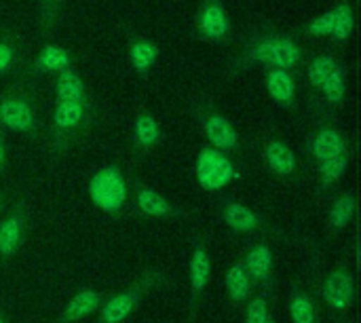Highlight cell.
Segmentation results:
<instances>
[{
    "instance_id": "obj_25",
    "label": "cell",
    "mask_w": 361,
    "mask_h": 323,
    "mask_svg": "<svg viewBox=\"0 0 361 323\" xmlns=\"http://www.w3.org/2000/svg\"><path fill=\"white\" fill-rule=\"evenodd\" d=\"M290 317L294 323H315L317 322V313L315 307L311 303V298L307 294H292L290 298Z\"/></svg>"
},
{
    "instance_id": "obj_1",
    "label": "cell",
    "mask_w": 361,
    "mask_h": 323,
    "mask_svg": "<svg viewBox=\"0 0 361 323\" xmlns=\"http://www.w3.org/2000/svg\"><path fill=\"white\" fill-rule=\"evenodd\" d=\"M89 197L99 209L108 214L118 212L127 199V184L123 173L114 165L99 169L89 182Z\"/></svg>"
},
{
    "instance_id": "obj_12",
    "label": "cell",
    "mask_w": 361,
    "mask_h": 323,
    "mask_svg": "<svg viewBox=\"0 0 361 323\" xmlns=\"http://www.w3.org/2000/svg\"><path fill=\"white\" fill-rule=\"evenodd\" d=\"M267 91L277 104H290L294 99V80L288 70L273 68L267 74Z\"/></svg>"
},
{
    "instance_id": "obj_3",
    "label": "cell",
    "mask_w": 361,
    "mask_h": 323,
    "mask_svg": "<svg viewBox=\"0 0 361 323\" xmlns=\"http://www.w3.org/2000/svg\"><path fill=\"white\" fill-rule=\"evenodd\" d=\"M252 57L256 61H262V63H269L273 68H294L302 53L298 49V44L286 36H269V38H262L260 42L254 44L252 49Z\"/></svg>"
},
{
    "instance_id": "obj_34",
    "label": "cell",
    "mask_w": 361,
    "mask_h": 323,
    "mask_svg": "<svg viewBox=\"0 0 361 323\" xmlns=\"http://www.w3.org/2000/svg\"><path fill=\"white\" fill-rule=\"evenodd\" d=\"M0 323H4V322H2V319H0Z\"/></svg>"
},
{
    "instance_id": "obj_22",
    "label": "cell",
    "mask_w": 361,
    "mask_h": 323,
    "mask_svg": "<svg viewBox=\"0 0 361 323\" xmlns=\"http://www.w3.org/2000/svg\"><path fill=\"white\" fill-rule=\"evenodd\" d=\"M319 89L324 91L326 102H330V104L343 102V97H345V93H347V72H345L341 66H336V68L328 74V78L324 80V85H322Z\"/></svg>"
},
{
    "instance_id": "obj_16",
    "label": "cell",
    "mask_w": 361,
    "mask_h": 323,
    "mask_svg": "<svg viewBox=\"0 0 361 323\" xmlns=\"http://www.w3.org/2000/svg\"><path fill=\"white\" fill-rule=\"evenodd\" d=\"M57 99H70V102H78L85 104V85L80 80V76L66 68L59 72V80H57Z\"/></svg>"
},
{
    "instance_id": "obj_4",
    "label": "cell",
    "mask_w": 361,
    "mask_h": 323,
    "mask_svg": "<svg viewBox=\"0 0 361 323\" xmlns=\"http://www.w3.org/2000/svg\"><path fill=\"white\" fill-rule=\"evenodd\" d=\"M197 25H199V32L207 40H222L231 30L228 15H226V8L222 6V2L220 0H207L199 11Z\"/></svg>"
},
{
    "instance_id": "obj_18",
    "label": "cell",
    "mask_w": 361,
    "mask_h": 323,
    "mask_svg": "<svg viewBox=\"0 0 361 323\" xmlns=\"http://www.w3.org/2000/svg\"><path fill=\"white\" fill-rule=\"evenodd\" d=\"M137 205H140V209L146 214V216H150V218H167V216H171L173 214V209H171V205L165 201V197H161L157 190H152V188H142L140 193H137Z\"/></svg>"
},
{
    "instance_id": "obj_29",
    "label": "cell",
    "mask_w": 361,
    "mask_h": 323,
    "mask_svg": "<svg viewBox=\"0 0 361 323\" xmlns=\"http://www.w3.org/2000/svg\"><path fill=\"white\" fill-rule=\"evenodd\" d=\"M336 66H338V63H336V59H334L332 55H319V57H315V59L311 61V66H309V83H311L313 87H322L324 80L328 78V74H330Z\"/></svg>"
},
{
    "instance_id": "obj_28",
    "label": "cell",
    "mask_w": 361,
    "mask_h": 323,
    "mask_svg": "<svg viewBox=\"0 0 361 323\" xmlns=\"http://www.w3.org/2000/svg\"><path fill=\"white\" fill-rule=\"evenodd\" d=\"M355 19H353V11L349 4H338L334 8V28H332V36L336 40H347L353 32Z\"/></svg>"
},
{
    "instance_id": "obj_32",
    "label": "cell",
    "mask_w": 361,
    "mask_h": 323,
    "mask_svg": "<svg viewBox=\"0 0 361 323\" xmlns=\"http://www.w3.org/2000/svg\"><path fill=\"white\" fill-rule=\"evenodd\" d=\"M11 61H13V51L8 44L0 42V74H4L8 68H11Z\"/></svg>"
},
{
    "instance_id": "obj_11",
    "label": "cell",
    "mask_w": 361,
    "mask_h": 323,
    "mask_svg": "<svg viewBox=\"0 0 361 323\" xmlns=\"http://www.w3.org/2000/svg\"><path fill=\"white\" fill-rule=\"evenodd\" d=\"M269 167L279 176H290L296 169V154L283 142H271L264 150Z\"/></svg>"
},
{
    "instance_id": "obj_8",
    "label": "cell",
    "mask_w": 361,
    "mask_h": 323,
    "mask_svg": "<svg viewBox=\"0 0 361 323\" xmlns=\"http://www.w3.org/2000/svg\"><path fill=\"white\" fill-rule=\"evenodd\" d=\"M345 146L347 144H345V140H343V135L338 131H334V129H322L313 138V142H311V152H313V157L317 161H328V159L345 152L347 150Z\"/></svg>"
},
{
    "instance_id": "obj_23",
    "label": "cell",
    "mask_w": 361,
    "mask_h": 323,
    "mask_svg": "<svg viewBox=\"0 0 361 323\" xmlns=\"http://www.w3.org/2000/svg\"><path fill=\"white\" fill-rule=\"evenodd\" d=\"M38 66L51 72H61L66 68H70V55L66 49L57 47V44H44L40 55H38Z\"/></svg>"
},
{
    "instance_id": "obj_2",
    "label": "cell",
    "mask_w": 361,
    "mask_h": 323,
    "mask_svg": "<svg viewBox=\"0 0 361 323\" xmlns=\"http://www.w3.org/2000/svg\"><path fill=\"white\" fill-rule=\"evenodd\" d=\"M195 173H197L199 184L207 190L224 188L226 184H231L233 180L239 178L231 159L224 152H220L218 148H203L199 152Z\"/></svg>"
},
{
    "instance_id": "obj_33",
    "label": "cell",
    "mask_w": 361,
    "mask_h": 323,
    "mask_svg": "<svg viewBox=\"0 0 361 323\" xmlns=\"http://www.w3.org/2000/svg\"><path fill=\"white\" fill-rule=\"evenodd\" d=\"M2 161H4V144H2V138H0V167H2Z\"/></svg>"
},
{
    "instance_id": "obj_10",
    "label": "cell",
    "mask_w": 361,
    "mask_h": 323,
    "mask_svg": "<svg viewBox=\"0 0 361 323\" xmlns=\"http://www.w3.org/2000/svg\"><path fill=\"white\" fill-rule=\"evenodd\" d=\"M137 292H125L114 296L112 300H108L102 309L99 323H123L133 311L135 303H137Z\"/></svg>"
},
{
    "instance_id": "obj_20",
    "label": "cell",
    "mask_w": 361,
    "mask_h": 323,
    "mask_svg": "<svg viewBox=\"0 0 361 323\" xmlns=\"http://www.w3.org/2000/svg\"><path fill=\"white\" fill-rule=\"evenodd\" d=\"M157 57H159V49H157V44H152L148 40H137L129 49V59H131L133 68L142 74L154 66Z\"/></svg>"
},
{
    "instance_id": "obj_9",
    "label": "cell",
    "mask_w": 361,
    "mask_h": 323,
    "mask_svg": "<svg viewBox=\"0 0 361 323\" xmlns=\"http://www.w3.org/2000/svg\"><path fill=\"white\" fill-rule=\"evenodd\" d=\"M99 294L93 292V290H82L78 292L70 303L68 307L63 309V315H61V322H80L85 317H89L91 313L97 311L99 307Z\"/></svg>"
},
{
    "instance_id": "obj_15",
    "label": "cell",
    "mask_w": 361,
    "mask_h": 323,
    "mask_svg": "<svg viewBox=\"0 0 361 323\" xmlns=\"http://www.w3.org/2000/svg\"><path fill=\"white\" fill-rule=\"evenodd\" d=\"M209 273H212V262L209 256L203 248H197L192 252L190 258V267H188V277H190V288L192 292H201L207 281H209Z\"/></svg>"
},
{
    "instance_id": "obj_35",
    "label": "cell",
    "mask_w": 361,
    "mask_h": 323,
    "mask_svg": "<svg viewBox=\"0 0 361 323\" xmlns=\"http://www.w3.org/2000/svg\"><path fill=\"white\" fill-rule=\"evenodd\" d=\"M267 323H273V322H267Z\"/></svg>"
},
{
    "instance_id": "obj_26",
    "label": "cell",
    "mask_w": 361,
    "mask_h": 323,
    "mask_svg": "<svg viewBox=\"0 0 361 323\" xmlns=\"http://www.w3.org/2000/svg\"><path fill=\"white\" fill-rule=\"evenodd\" d=\"M347 167H349V154H347V150L341 152V154H336V157H332V159H328V161H322L319 173H322L324 184H334V182H338V180L345 176Z\"/></svg>"
},
{
    "instance_id": "obj_17",
    "label": "cell",
    "mask_w": 361,
    "mask_h": 323,
    "mask_svg": "<svg viewBox=\"0 0 361 323\" xmlns=\"http://www.w3.org/2000/svg\"><path fill=\"white\" fill-rule=\"evenodd\" d=\"M85 116V104L70 102V99H57L53 108V123L61 129H72L76 127Z\"/></svg>"
},
{
    "instance_id": "obj_13",
    "label": "cell",
    "mask_w": 361,
    "mask_h": 323,
    "mask_svg": "<svg viewBox=\"0 0 361 323\" xmlns=\"http://www.w3.org/2000/svg\"><path fill=\"white\" fill-rule=\"evenodd\" d=\"M224 222H226L235 233H252V231H256L258 224H260L258 216H256L250 207H245V205H241V203H228V205L224 207Z\"/></svg>"
},
{
    "instance_id": "obj_7",
    "label": "cell",
    "mask_w": 361,
    "mask_h": 323,
    "mask_svg": "<svg viewBox=\"0 0 361 323\" xmlns=\"http://www.w3.org/2000/svg\"><path fill=\"white\" fill-rule=\"evenodd\" d=\"M0 123L13 131H30L34 127V112L21 99H6L0 104Z\"/></svg>"
},
{
    "instance_id": "obj_19",
    "label": "cell",
    "mask_w": 361,
    "mask_h": 323,
    "mask_svg": "<svg viewBox=\"0 0 361 323\" xmlns=\"http://www.w3.org/2000/svg\"><path fill=\"white\" fill-rule=\"evenodd\" d=\"M250 275L243 264H233L226 273V290L235 303H241L250 294Z\"/></svg>"
},
{
    "instance_id": "obj_27",
    "label": "cell",
    "mask_w": 361,
    "mask_h": 323,
    "mask_svg": "<svg viewBox=\"0 0 361 323\" xmlns=\"http://www.w3.org/2000/svg\"><path fill=\"white\" fill-rule=\"evenodd\" d=\"M355 214V197L351 193L343 195L334 205H332V212H330V222L334 228H345L351 218Z\"/></svg>"
},
{
    "instance_id": "obj_30",
    "label": "cell",
    "mask_w": 361,
    "mask_h": 323,
    "mask_svg": "<svg viewBox=\"0 0 361 323\" xmlns=\"http://www.w3.org/2000/svg\"><path fill=\"white\" fill-rule=\"evenodd\" d=\"M332 28H334V8L322 13L319 17H315L309 23V32L315 34V36H330L332 34Z\"/></svg>"
},
{
    "instance_id": "obj_5",
    "label": "cell",
    "mask_w": 361,
    "mask_h": 323,
    "mask_svg": "<svg viewBox=\"0 0 361 323\" xmlns=\"http://www.w3.org/2000/svg\"><path fill=\"white\" fill-rule=\"evenodd\" d=\"M355 294V286H353V277L345 271H334L328 275L324 290H322V298L336 311H345Z\"/></svg>"
},
{
    "instance_id": "obj_31",
    "label": "cell",
    "mask_w": 361,
    "mask_h": 323,
    "mask_svg": "<svg viewBox=\"0 0 361 323\" xmlns=\"http://www.w3.org/2000/svg\"><path fill=\"white\" fill-rule=\"evenodd\" d=\"M269 322V307L264 298H254L247 305V323H267Z\"/></svg>"
},
{
    "instance_id": "obj_6",
    "label": "cell",
    "mask_w": 361,
    "mask_h": 323,
    "mask_svg": "<svg viewBox=\"0 0 361 323\" xmlns=\"http://www.w3.org/2000/svg\"><path fill=\"white\" fill-rule=\"evenodd\" d=\"M203 129H205V138L209 140V144L218 148L220 152H231L237 148V131L224 116L212 114L205 121Z\"/></svg>"
},
{
    "instance_id": "obj_24",
    "label": "cell",
    "mask_w": 361,
    "mask_h": 323,
    "mask_svg": "<svg viewBox=\"0 0 361 323\" xmlns=\"http://www.w3.org/2000/svg\"><path fill=\"white\" fill-rule=\"evenodd\" d=\"M133 135L140 146H152L161 138V127L150 114H140L133 125Z\"/></svg>"
},
{
    "instance_id": "obj_21",
    "label": "cell",
    "mask_w": 361,
    "mask_h": 323,
    "mask_svg": "<svg viewBox=\"0 0 361 323\" xmlns=\"http://www.w3.org/2000/svg\"><path fill=\"white\" fill-rule=\"evenodd\" d=\"M21 241V218L11 216L0 224V256H11Z\"/></svg>"
},
{
    "instance_id": "obj_14",
    "label": "cell",
    "mask_w": 361,
    "mask_h": 323,
    "mask_svg": "<svg viewBox=\"0 0 361 323\" xmlns=\"http://www.w3.org/2000/svg\"><path fill=\"white\" fill-rule=\"evenodd\" d=\"M245 271L252 279L256 281H267L269 275H271V267H273V254L271 250L262 243V245H256L247 258H245Z\"/></svg>"
}]
</instances>
